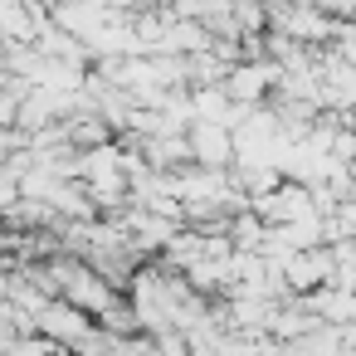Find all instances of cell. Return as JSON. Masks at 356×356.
<instances>
[{"mask_svg":"<svg viewBox=\"0 0 356 356\" xmlns=\"http://www.w3.org/2000/svg\"><path fill=\"white\" fill-rule=\"evenodd\" d=\"M283 273H288V288H293V293H312V288H322V283L337 278V249H327V244L298 249V254L283 264Z\"/></svg>","mask_w":356,"mask_h":356,"instance_id":"cell-1","label":"cell"},{"mask_svg":"<svg viewBox=\"0 0 356 356\" xmlns=\"http://www.w3.org/2000/svg\"><path fill=\"white\" fill-rule=\"evenodd\" d=\"M191 152L200 166H229L239 142H234V127L229 122H191Z\"/></svg>","mask_w":356,"mask_h":356,"instance_id":"cell-2","label":"cell"}]
</instances>
